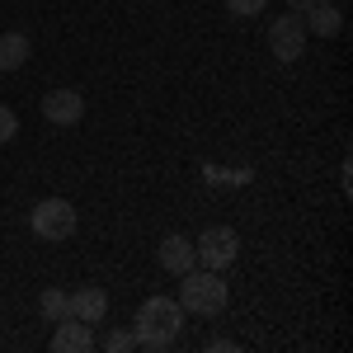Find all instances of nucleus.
Here are the masks:
<instances>
[{
    "mask_svg": "<svg viewBox=\"0 0 353 353\" xmlns=\"http://www.w3.org/2000/svg\"><path fill=\"white\" fill-rule=\"evenodd\" d=\"M179 330H184V306L174 297H146L141 301V311H137V344L141 349H170L174 339H179Z\"/></svg>",
    "mask_w": 353,
    "mask_h": 353,
    "instance_id": "obj_1",
    "label": "nucleus"
},
{
    "mask_svg": "<svg viewBox=\"0 0 353 353\" xmlns=\"http://www.w3.org/2000/svg\"><path fill=\"white\" fill-rule=\"evenodd\" d=\"M226 278H217L212 269H198L193 264L189 273H179V306L189 311V316H221L226 311Z\"/></svg>",
    "mask_w": 353,
    "mask_h": 353,
    "instance_id": "obj_2",
    "label": "nucleus"
},
{
    "mask_svg": "<svg viewBox=\"0 0 353 353\" xmlns=\"http://www.w3.org/2000/svg\"><path fill=\"white\" fill-rule=\"evenodd\" d=\"M28 226H33L38 241H71L76 226H81V217H76V208H71L66 198H43V203L33 208Z\"/></svg>",
    "mask_w": 353,
    "mask_h": 353,
    "instance_id": "obj_3",
    "label": "nucleus"
},
{
    "mask_svg": "<svg viewBox=\"0 0 353 353\" xmlns=\"http://www.w3.org/2000/svg\"><path fill=\"white\" fill-rule=\"evenodd\" d=\"M193 254H198V264H203V269L221 273V269H231V264H236V254H241V236H236L231 226H208V231L193 241Z\"/></svg>",
    "mask_w": 353,
    "mask_h": 353,
    "instance_id": "obj_4",
    "label": "nucleus"
},
{
    "mask_svg": "<svg viewBox=\"0 0 353 353\" xmlns=\"http://www.w3.org/2000/svg\"><path fill=\"white\" fill-rule=\"evenodd\" d=\"M269 52L278 61H297L306 52V24H301V14H278L269 24Z\"/></svg>",
    "mask_w": 353,
    "mask_h": 353,
    "instance_id": "obj_5",
    "label": "nucleus"
},
{
    "mask_svg": "<svg viewBox=\"0 0 353 353\" xmlns=\"http://www.w3.org/2000/svg\"><path fill=\"white\" fill-rule=\"evenodd\" d=\"M43 118L52 128H76L85 118V94L81 90H48L43 94Z\"/></svg>",
    "mask_w": 353,
    "mask_h": 353,
    "instance_id": "obj_6",
    "label": "nucleus"
},
{
    "mask_svg": "<svg viewBox=\"0 0 353 353\" xmlns=\"http://www.w3.org/2000/svg\"><path fill=\"white\" fill-rule=\"evenodd\" d=\"M48 349L52 353H90L94 349V330L85 325V321H76V316H61L52 339H48Z\"/></svg>",
    "mask_w": 353,
    "mask_h": 353,
    "instance_id": "obj_7",
    "label": "nucleus"
},
{
    "mask_svg": "<svg viewBox=\"0 0 353 353\" xmlns=\"http://www.w3.org/2000/svg\"><path fill=\"white\" fill-rule=\"evenodd\" d=\"M156 259H161V269H165V273H174V278H179V273H189L193 264H198V254H193V241H189V236H179V231H170V236L161 241Z\"/></svg>",
    "mask_w": 353,
    "mask_h": 353,
    "instance_id": "obj_8",
    "label": "nucleus"
},
{
    "mask_svg": "<svg viewBox=\"0 0 353 353\" xmlns=\"http://www.w3.org/2000/svg\"><path fill=\"white\" fill-rule=\"evenodd\" d=\"M66 316L94 325L99 316H109V292H104V288H81V292H71V297H66Z\"/></svg>",
    "mask_w": 353,
    "mask_h": 353,
    "instance_id": "obj_9",
    "label": "nucleus"
},
{
    "mask_svg": "<svg viewBox=\"0 0 353 353\" xmlns=\"http://www.w3.org/2000/svg\"><path fill=\"white\" fill-rule=\"evenodd\" d=\"M301 14H306V19H301L306 33H321V38H334V33L344 28V10H339V5H330V0H316V5H311V10H301Z\"/></svg>",
    "mask_w": 353,
    "mask_h": 353,
    "instance_id": "obj_10",
    "label": "nucleus"
},
{
    "mask_svg": "<svg viewBox=\"0 0 353 353\" xmlns=\"http://www.w3.org/2000/svg\"><path fill=\"white\" fill-rule=\"evenodd\" d=\"M33 48H28V33H0V71H19Z\"/></svg>",
    "mask_w": 353,
    "mask_h": 353,
    "instance_id": "obj_11",
    "label": "nucleus"
},
{
    "mask_svg": "<svg viewBox=\"0 0 353 353\" xmlns=\"http://www.w3.org/2000/svg\"><path fill=\"white\" fill-rule=\"evenodd\" d=\"M38 311H43V321H61V316H66V292H61V288H48V292H43V297H38Z\"/></svg>",
    "mask_w": 353,
    "mask_h": 353,
    "instance_id": "obj_12",
    "label": "nucleus"
},
{
    "mask_svg": "<svg viewBox=\"0 0 353 353\" xmlns=\"http://www.w3.org/2000/svg\"><path fill=\"white\" fill-rule=\"evenodd\" d=\"M128 349H137L132 330H113V334H104V353H128Z\"/></svg>",
    "mask_w": 353,
    "mask_h": 353,
    "instance_id": "obj_13",
    "label": "nucleus"
},
{
    "mask_svg": "<svg viewBox=\"0 0 353 353\" xmlns=\"http://www.w3.org/2000/svg\"><path fill=\"white\" fill-rule=\"evenodd\" d=\"M264 5H269V0H226V10H231V14H241V19L264 14Z\"/></svg>",
    "mask_w": 353,
    "mask_h": 353,
    "instance_id": "obj_14",
    "label": "nucleus"
},
{
    "mask_svg": "<svg viewBox=\"0 0 353 353\" xmlns=\"http://www.w3.org/2000/svg\"><path fill=\"white\" fill-rule=\"evenodd\" d=\"M14 132H19V118H14L10 104H0V146H5V141H14Z\"/></svg>",
    "mask_w": 353,
    "mask_h": 353,
    "instance_id": "obj_15",
    "label": "nucleus"
},
{
    "mask_svg": "<svg viewBox=\"0 0 353 353\" xmlns=\"http://www.w3.org/2000/svg\"><path fill=\"white\" fill-rule=\"evenodd\" d=\"M311 5H316V0H288V10H297V14H301V10H311Z\"/></svg>",
    "mask_w": 353,
    "mask_h": 353,
    "instance_id": "obj_16",
    "label": "nucleus"
}]
</instances>
